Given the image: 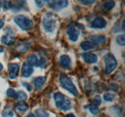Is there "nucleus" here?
<instances>
[{
	"label": "nucleus",
	"instance_id": "33",
	"mask_svg": "<svg viewBox=\"0 0 125 117\" xmlns=\"http://www.w3.org/2000/svg\"><path fill=\"white\" fill-rule=\"evenodd\" d=\"M4 22L2 20L0 19V29L2 28V26H4Z\"/></svg>",
	"mask_w": 125,
	"mask_h": 117
},
{
	"label": "nucleus",
	"instance_id": "13",
	"mask_svg": "<svg viewBox=\"0 0 125 117\" xmlns=\"http://www.w3.org/2000/svg\"><path fill=\"white\" fill-rule=\"evenodd\" d=\"M34 69L32 66L28 63H24L21 68V74L24 78H28L32 74Z\"/></svg>",
	"mask_w": 125,
	"mask_h": 117
},
{
	"label": "nucleus",
	"instance_id": "10",
	"mask_svg": "<svg viewBox=\"0 0 125 117\" xmlns=\"http://www.w3.org/2000/svg\"><path fill=\"white\" fill-rule=\"evenodd\" d=\"M67 34L69 37L70 40L73 41V42H75L78 40V37H79V32L74 26H70L67 29Z\"/></svg>",
	"mask_w": 125,
	"mask_h": 117
},
{
	"label": "nucleus",
	"instance_id": "37",
	"mask_svg": "<svg viewBox=\"0 0 125 117\" xmlns=\"http://www.w3.org/2000/svg\"><path fill=\"white\" fill-rule=\"evenodd\" d=\"M124 25H125V21H123L122 23V26H123V30H124Z\"/></svg>",
	"mask_w": 125,
	"mask_h": 117
},
{
	"label": "nucleus",
	"instance_id": "7",
	"mask_svg": "<svg viewBox=\"0 0 125 117\" xmlns=\"http://www.w3.org/2000/svg\"><path fill=\"white\" fill-rule=\"evenodd\" d=\"M27 62L28 64L31 66H35V67H42L45 68L46 65V61L43 57H39L35 54H31L27 57Z\"/></svg>",
	"mask_w": 125,
	"mask_h": 117
},
{
	"label": "nucleus",
	"instance_id": "23",
	"mask_svg": "<svg viewBox=\"0 0 125 117\" xmlns=\"http://www.w3.org/2000/svg\"><path fill=\"white\" fill-rule=\"evenodd\" d=\"M24 3H25V0H17L13 4V8H14V9L17 10H20V9L24 6Z\"/></svg>",
	"mask_w": 125,
	"mask_h": 117
},
{
	"label": "nucleus",
	"instance_id": "31",
	"mask_svg": "<svg viewBox=\"0 0 125 117\" xmlns=\"http://www.w3.org/2000/svg\"><path fill=\"white\" fill-rule=\"evenodd\" d=\"M35 2L36 3L37 6L39 7H42L43 6L45 0H35Z\"/></svg>",
	"mask_w": 125,
	"mask_h": 117
},
{
	"label": "nucleus",
	"instance_id": "25",
	"mask_svg": "<svg viewBox=\"0 0 125 117\" xmlns=\"http://www.w3.org/2000/svg\"><path fill=\"white\" fill-rule=\"evenodd\" d=\"M104 99L107 102H111V101H113L115 98L114 95H113L112 93H106L104 94L103 95Z\"/></svg>",
	"mask_w": 125,
	"mask_h": 117
},
{
	"label": "nucleus",
	"instance_id": "21",
	"mask_svg": "<svg viewBox=\"0 0 125 117\" xmlns=\"http://www.w3.org/2000/svg\"><path fill=\"white\" fill-rule=\"evenodd\" d=\"M16 108L17 110L20 112H24L28 109V106L26 103L23 102H19L18 104L16 106Z\"/></svg>",
	"mask_w": 125,
	"mask_h": 117
},
{
	"label": "nucleus",
	"instance_id": "11",
	"mask_svg": "<svg viewBox=\"0 0 125 117\" xmlns=\"http://www.w3.org/2000/svg\"><path fill=\"white\" fill-rule=\"evenodd\" d=\"M82 58L84 60V62L89 64L96 63L98 61V57L95 54L88 52V53H84L82 54Z\"/></svg>",
	"mask_w": 125,
	"mask_h": 117
},
{
	"label": "nucleus",
	"instance_id": "20",
	"mask_svg": "<svg viewBox=\"0 0 125 117\" xmlns=\"http://www.w3.org/2000/svg\"><path fill=\"white\" fill-rule=\"evenodd\" d=\"M27 95L23 91H18L16 95V99L18 101H23L27 99Z\"/></svg>",
	"mask_w": 125,
	"mask_h": 117
},
{
	"label": "nucleus",
	"instance_id": "36",
	"mask_svg": "<svg viewBox=\"0 0 125 117\" xmlns=\"http://www.w3.org/2000/svg\"><path fill=\"white\" fill-rule=\"evenodd\" d=\"M2 68H3V66H2V65L0 63V71H2Z\"/></svg>",
	"mask_w": 125,
	"mask_h": 117
},
{
	"label": "nucleus",
	"instance_id": "35",
	"mask_svg": "<svg viewBox=\"0 0 125 117\" xmlns=\"http://www.w3.org/2000/svg\"><path fill=\"white\" fill-rule=\"evenodd\" d=\"M3 51H4L3 48H2L1 46H0V53H1V52H3Z\"/></svg>",
	"mask_w": 125,
	"mask_h": 117
},
{
	"label": "nucleus",
	"instance_id": "12",
	"mask_svg": "<svg viewBox=\"0 0 125 117\" xmlns=\"http://www.w3.org/2000/svg\"><path fill=\"white\" fill-rule=\"evenodd\" d=\"M16 39L15 37L11 35L10 34H6V35H2L1 37V41L2 43L6 46H11L13 45Z\"/></svg>",
	"mask_w": 125,
	"mask_h": 117
},
{
	"label": "nucleus",
	"instance_id": "22",
	"mask_svg": "<svg viewBox=\"0 0 125 117\" xmlns=\"http://www.w3.org/2000/svg\"><path fill=\"white\" fill-rule=\"evenodd\" d=\"M35 115L37 117H48L49 114L43 108H38L35 110Z\"/></svg>",
	"mask_w": 125,
	"mask_h": 117
},
{
	"label": "nucleus",
	"instance_id": "26",
	"mask_svg": "<svg viewBox=\"0 0 125 117\" xmlns=\"http://www.w3.org/2000/svg\"><path fill=\"white\" fill-rule=\"evenodd\" d=\"M117 43L120 46H124L125 44V38L124 34L118 35L117 37Z\"/></svg>",
	"mask_w": 125,
	"mask_h": 117
},
{
	"label": "nucleus",
	"instance_id": "6",
	"mask_svg": "<svg viewBox=\"0 0 125 117\" xmlns=\"http://www.w3.org/2000/svg\"><path fill=\"white\" fill-rule=\"evenodd\" d=\"M50 8L56 11H59L68 6V0H45Z\"/></svg>",
	"mask_w": 125,
	"mask_h": 117
},
{
	"label": "nucleus",
	"instance_id": "8",
	"mask_svg": "<svg viewBox=\"0 0 125 117\" xmlns=\"http://www.w3.org/2000/svg\"><path fill=\"white\" fill-rule=\"evenodd\" d=\"M107 25V22L103 17H96L91 23V28L94 29H102Z\"/></svg>",
	"mask_w": 125,
	"mask_h": 117
},
{
	"label": "nucleus",
	"instance_id": "14",
	"mask_svg": "<svg viewBox=\"0 0 125 117\" xmlns=\"http://www.w3.org/2000/svg\"><path fill=\"white\" fill-rule=\"evenodd\" d=\"M59 64L64 68H68L71 65V59L67 55H62L60 57Z\"/></svg>",
	"mask_w": 125,
	"mask_h": 117
},
{
	"label": "nucleus",
	"instance_id": "4",
	"mask_svg": "<svg viewBox=\"0 0 125 117\" xmlns=\"http://www.w3.org/2000/svg\"><path fill=\"white\" fill-rule=\"evenodd\" d=\"M105 73L108 75L112 73L117 67L118 63L115 57L111 53H107L104 57Z\"/></svg>",
	"mask_w": 125,
	"mask_h": 117
},
{
	"label": "nucleus",
	"instance_id": "38",
	"mask_svg": "<svg viewBox=\"0 0 125 117\" xmlns=\"http://www.w3.org/2000/svg\"><path fill=\"white\" fill-rule=\"evenodd\" d=\"M1 6H2V3H1V1H0V11H1Z\"/></svg>",
	"mask_w": 125,
	"mask_h": 117
},
{
	"label": "nucleus",
	"instance_id": "19",
	"mask_svg": "<svg viewBox=\"0 0 125 117\" xmlns=\"http://www.w3.org/2000/svg\"><path fill=\"white\" fill-rule=\"evenodd\" d=\"M115 6V2L113 0H107L103 5V8L105 10H111Z\"/></svg>",
	"mask_w": 125,
	"mask_h": 117
},
{
	"label": "nucleus",
	"instance_id": "2",
	"mask_svg": "<svg viewBox=\"0 0 125 117\" xmlns=\"http://www.w3.org/2000/svg\"><path fill=\"white\" fill-rule=\"evenodd\" d=\"M56 106L58 108L63 111H67L71 108V101L67 96L60 92L56 93L54 95Z\"/></svg>",
	"mask_w": 125,
	"mask_h": 117
},
{
	"label": "nucleus",
	"instance_id": "27",
	"mask_svg": "<svg viewBox=\"0 0 125 117\" xmlns=\"http://www.w3.org/2000/svg\"><path fill=\"white\" fill-rule=\"evenodd\" d=\"M17 93L13 89L9 88L7 90V96L10 98H15Z\"/></svg>",
	"mask_w": 125,
	"mask_h": 117
},
{
	"label": "nucleus",
	"instance_id": "5",
	"mask_svg": "<svg viewBox=\"0 0 125 117\" xmlns=\"http://www.w3.org/2000/svg\"><path fill=\"white\" fill-rule=\"evenodd\" d=\"M52 17V13L49 12L43 20V27L46 32H52L56 28V22Z\"/></svg>",
	"mask_w": 125,
	"mask_h": 117
},
{
	"label": "nucleus",
	"instance_id": "30",
	"mask_svg": "<svg viewBox=\"0 0 125 117\" xmlns=\"http://www.w3.org/2000/svg\"><path fill=\"white\" fill-rule=\"evenodd\" d=\"M94 102L95 103H96V104L97 105H100L101 103V98H100V96H96L95 97V98H94Z\"/></svg>",
	"mask_w": 125,
	"mask_h": 117
},
{
	"label": "nucleus",
	"instance_id": "1",
	"mask_svg": "<svg viewBox=\"0 0 125 117\" xmlns=\"http://www.w3.org/2000/svg\"><path fill=\"white\" fill-rule=\"evenodd\" d=\"M59 82L61 87L65 90L69 91L74 96H78V91L70 78L64 73H61L59 76Z\"/></svg>",
	"mask_w": 125,
	"mask_h": 117
},
{
	"label": "nucleus",
	"instance_id": "24",
	"mask_svg": "<svg viewBox=\"0 0 125 117\" xmlns=\"http://www.w3.org/2000/svg\"><path fill=\"white\" fill-rule=\"evenodd\" d=\"M89 109L90 112L94 115H98L100 112V110L98 108L97 106L95 104H92L89 106Z\"/></svg>",
	"mask_w": 125,
	"mask_h": 117
},
{
	"label": "nucleus",
	"instance_id": "28",
	"mask_svg": "<svg viewBox=\"0 0 125 117\" xmlns=\"http://www.w3.org/2000/svg\"><path fill=\"white\" fill-rule=\"evenodd\" d=\"M2 5H3V8L5 10H7L12 7V4H11L10 2L6 1V0H4L3 2H2Z\"/></svg>",
	"mask_w": 125,
	"mask_h": 117
},
{
	"label": "nucleus",
	"instance_id": "16",
	"mask_svg": "<svg viewBox=\"0 0 125 117\" xmlns=\"http://www.w3.org/2000/svg\"><path fill=\"white\" fill-rule=\"evenodd\" d=\"M89 39L91 41L95 43L96 45L103 44L106 41V38L104 36L101 35H92L89 37Z\"/></svg>",
	"mask_w": 125,
	"mask_h": 117
},
{
	"label": "nucleus",
	"instance_id": "3",
	"mask_svg": "<svg viewBox=\"0 0 125 117\" xmlns=\"http://www.w3.org/2000/svg\"><path fill=\"white\" fill-rule=\"evenodd\" d=\"M14 21L23 30H31L33 27L32 21L23 15L16 16L14 18Z\"/></svg>",
	"mask_w": 125,
	"mask_h": 117
},
{
	"label": "nucleus",
	"instance_id": "18",
	"mask_svg": "<svg viewBox=\"0 0 125 117\" xmlns=\"http://www.w3.org/2000/svg\"><path fill=\"white\" fill-rule=\"evenodd\" d=\"M2 117H13V111L12 107L10 106L5 107L4 109L2 112Z\"/></svg>",
	"mask_w": 125,
	"mask_h": 117
},
{
	"label": "nucleus",
	"instance_id": "32",
	"mask_svg": "<svg viewBox=\"0 0 125 117\" xmlns=\"http://www.w3.org/2000/svg\"><path fill=\"white\" fill-rule=\"evenodd\" d=\"M22 85H23V86H24V87H25L28 90V91H31V90L32 89V87L31 85L29 84H28V83L22 82Z\"/></svg>",
	"mask_w": 125,
	"mask_h": 117
},
{
	"label": "nucleus",
	"instance_id": "15",
	"mask_svg": "<svg viewBox=\"0 0 125 117\" xmlns=\"http://www.w3.org/2000/svg\"><path fill=\"white\" fill-rule=\"evenodd\" d=\"M45 82H46V78L45 77L39 76L35 78V79L34 80L35 90L36 91H37V90H39L40 89H41L44 85V84H45Z\"/></svg>",
	"mask_w": 125,
	"mask_h": 117
},
{
	"label": "nucleus",
	"instance_id": "34",
	"mask_svg": "<svg viewBox=\"0 0 125 117\" xmlns=\"http://www.w3.org/2000/svg\"><path fill=\"white\" fill-rule=\"evenodd\" d=\"M26 117H35V115H34L33 113H29V114L28 115H26Z\"/></svg>",
	"mask_w": 125,
	"mask_h": 117
},
{
	"label": "nucleus",
	"instance_id": "29",
	"mask_svg": "<svg viewBox=\"0 0 125 117\" xmlns=\"http://www.w3.org/2000/svg\"><path fill=\"white\" fill-rule=\"evenodd\" d=\"M81 4L84 5H91L95 3L96 0H78Z\"/></svg>",
	"mask_w": 125,
	"mask_h": 117
},
{
	"label": "nucleus",
	"instance_id": "17",
	"mask_svg": "<svg viewBox=\"0 0 125 117\" xmlns=\"http://www.w3.org/2000/svg\"><path fill=\"white\" fill-rule=\"evenodd\" d=\"M97 45H96L95 43L92 42V41H84L81 43L80 46L83 50H84V51H87V50L94 49L96 48L97 47Z\"/></svg>",
	"mask_w": 125,
	"mask_h": 117
},
{
	"label": "nucleus",
	"instance_id": "9",
	"mask_svg": "<svg viewBox=\"0 0 125 117\" xmlns=\"http://www.w3.org/2000/svg\"><path fill=\"white\" fill-rule=\"evenodd\" d=\"M19 66L17 63H10L8 67V75L10 79H15L18 75Z\"/></svg>",
	"mask_w": 125,
	"mask_h": 117
}]
</instances>
